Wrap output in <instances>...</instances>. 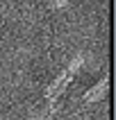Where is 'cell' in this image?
<instances>
[{"label": "cell", "instance_id": "3957f363", "mask_svg": "<svg viewBox=\"0 0 116 120\" xmlns=\"http://www.w3.org/2000/svg\"><path fill=\"white\" fill-rule=\"evenodd\" d=\"M82 64H84V57H82V54H75V57H73V61L68 64V68H66V70H71V73L75 75V70H77Z\"/></svg>", "mask_w": 116, "mask_h": 120}, {"label": "cell", "instance_id": "7a4b0ae2", "mask_svg": "<svg viewBox=\"0 0 116 120\" xmlns=\"http://www.w3.org/2000/svg\"><path fill=\"white\" fill-rule=\"evenodd\" d=\"M107 84H109V79H107V77H105V79H100V82H98V84H96V86L87 93V95H84V102L102 100V98H105V93H107Z\"/></svg>", "mask_w": 116, "mask_h": 120}, {"label": "cell", "instance_id": "6da1fadb", "mask_svg": "<svg viewBox=\"0 0 116 120\" xmlns=\"http://www.w3.org/2000/svg\"><path fill=\"white\" fill-rule=\"evenodd\" d=\"M71 79H73V73H71V70H64V73H61L59 77H57V79L48 86V91H46L48 102H55V100H57V98L64 93V88L68 86V82H71Z\"/></svg>", "mask_w": 116, "mask_h": 120}, {"label": "cell", "instance_id": "277c9868", "mask_svg": "<svg viewBox=\"0 0 116 120\" xmlns=\"http://www.w3.org/2000/svg\"><path fill=\"white\" fill-rule=\"evenodd\" d=\"M50 5H52V7H59V9H64L68 2H66V0H50Z\"/></svg>", "mask_w": 116, "mask_h": 120}]
</instances>
